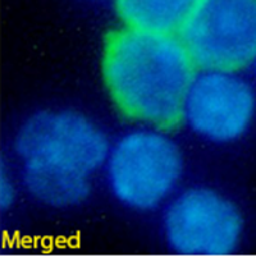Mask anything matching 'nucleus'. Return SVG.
Masks as SVG:
<instances>
[{"mask_svg":"<svg viewBox=\"0 0 256 257\" xmlns=\"http://www.w3.org/2000/svg\"><path fill=\"white\" fill-rule=\"evenodd\" d=\"M102 74L122 115L140 125L166 131L183 121L196 64L180 35L123 26L108 35Z\"/></svg>","mask_w":256,"mask_h":257,"instance_id":"f257e3e1","label":"nucleus"},{"mask_svg":"<svg viewBox=\"0 0 256 257\" xmlns=\"http://www.w3.org/2000/svg\"><path fill=\"white\" fill-rule=\"evenodd\" d=\"M110 150L105 133L72 110H45L23 121L14 139L21 181L34 200L54 209L82 204Z\"/></svg>","mask_w":256,"mask_h":257,"instance_id":"f03ea898","label":"nucleus"},{"mask_svg":"<svg viewBox=\"0 0 256 257\" xmlns=\"http://www.w3.org/2000/svg\"><path fill=\"white\" fill-rule=\"evenodd\" d=\"M104 169L119 204L149 212L175 197L182 179L183 156L165 130L140 125L110 146Z\"/></svg>","mask_w":256,"mask_h":257,"instance_id":"7ed1b4c3","label":"nucleus"},{"mask_svg":"<svg viewBox=\"0 0 256 257\" xmlns=\"http://www.w3.org/2000/svg\"><path fill=\"white\" fill-rule=\"evenodd\" d=\"M164 237L170 249L186 256H228L242 242L245 220L233 201L215 189L192 187L166 205Z\"/></svg>","mask_w":256,"mask_h":257,"instance_id":"20e7f679","label":"nucleus"},{"mask_svg":"<svg viewBox=\"0 0 256 257\" xmlns=\"http://www.w3.org/2000/svg\"><path fill=\"white\" fill-rule=\"evenodd\" d=\"M180 37L197 68L243 71L256 59V0H203Z\"/></svg>","mask_w":256,"mask_h":257,"instance_id":"39448f33","label":"nucleus"},{"mask_svg":"<svg viewBox=\"0 0 256 257\" xmlns=\"http://www.w3.org/2000/svg\"><path fill=\"white\" fill-rule=\"evenodd\" d=\"M256 118V92L239 72L200 69L187 92L183 121L201 139L232 144L242 139Z\"/></svg>","mask_w":256,"mask_h":257,"instance_id":"423d86ee","label":"nucleus"},{"mask_svg":"<svg viewBox=\"0 0 256 257\" xmlns=\"http://www.w3.org/2000/svg\"><path fill=\"white\" fill-rule=\"evenodd\" d=\"M203 0H114L127 27L180 35Z\"/></svg>","mask_w":256,"mask_h":257,"instance_id":"0eeeda50","label":"nucleus"},{"mask_svg":"<svg viewBox=\"0 0 256 257\" xmlns=\"http://www.w3.org/2000/svg\"><path fill=\"white\" fill-rule=\"evenodd\" d=\"M17 198V186L14 182L13 175L7 167L2 168L0 173V206L2 210H8L16 202Z\"/></svg>","mask_w":256,"mask_h":257,"instance_id":"6e6552de","label":"nucleus"},{"mask_svg":"<svg viewBox=\"0 0 256 257\" xmlns=\"http://www.w3.org/2000/svg\"><path fill=\"white\" fill-rule=\"evenodd\" d=\"M253 69H255V73H256V59H255V62H253Z\"/></svg>","mask_w":256,"mask_h":257,"instance_id":"1a4fd4ad","label":"nucleus"}]
</instances>
